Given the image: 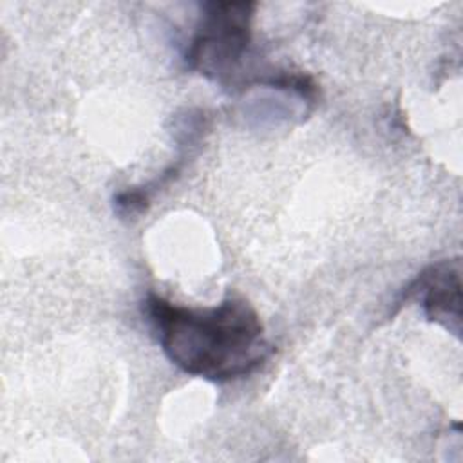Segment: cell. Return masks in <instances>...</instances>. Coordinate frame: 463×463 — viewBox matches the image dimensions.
Returning <instances> with one entry per match:
<instances>
[{
	"mask_svg": "<svg viewBox=\"0 0 463 463\" xmlns=\"http://www.w3.org/2000/svg\"><path fill=\"white\" fill-rule=\"evenodd\" d=\"M143 313L166 358L192 376L212 382L242 378L271 353L259 313L241 297H228L212 307H186L148 293Z\"/></svg>",
	"mask_w": 463,
	"mask_h": 463,
	"instance_id": "1",
	"label": "cell"
},
{
	"mask_svg": "<svg viewBox=\"0 0 463 463\" xmlns=\"http://www.w3.org/2000/svg\"><path fill=\"white\" fill-rule=\"evenodd\" d=\"M255 2H206L184 60L192 71L226 83L230 81L251 43Z\"/></svg>",
	"mask_w": 463,
	"mask_h": 463,
	"instance_id": "2",
	"label": "cell"
},
{
	"mask_svg": "<svg viewBox=\"0 0 463 463\" xmlns=\"http://www.w3.org/2000/svg\"><path fill=\"white\" fill-rule=\"evenodd\" d=\"M420 300L429 320L449 333H461V260L445 259L427 266L405 288L402 304Z\"/></svg>",
	"mask_w": 463,
	"mask_h": 463,
	"instance_id": "3",
	"label": "cell"
}]
</instances>
